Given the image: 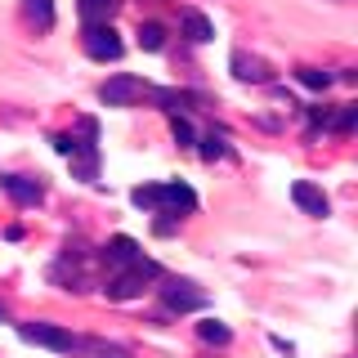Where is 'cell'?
Segmentation results:
<instances>
[{
	"label": "cell",
	"instance_id": "6da1fadb",
	"mask_svg": "<svg viewBox=\"0 0 358 358\" xmlns=\"http://www.w3.org/2000/svg\"><path fill=\"white\" fill-rule=\"evenodd\" d=\"M18 336H22V341H31V345H45V350H59V354L81 350V336H72V331L54 327V322H22Z\"/></svg>",
	"mask_w": 358,
	"mask_h": 358
},
{
	"label": "cell",
	"instance_id": "7a4b0ae2",
	"mask_svg": "<svg viewBox=\"0 0 358 358\" xmlns=\"http://www.w3.org/2000/svg\"><path fill=\"white\" fill-rule=\"evenodd\" d=\"M157 273H162V268H157L152 260H139V264H130L121 278H112V282H108V300H130V296H139V291L148 287Z\"/></svg>",
	"mask_w": 358,
	"mask_h": 358
},
{
	"label": "cell",
	"instance_id": "3957f363",
	"mask_svg": "<svg viewBox=\"0 0 358 358\" xmlns=\"http://www.w3.org/2000/svg\"><path fill=\"white\" fill-rule=\"evenodd\" d=\"M85 54L90 59H99V63H112V59H121V41H117V31H112V22H85Z\"/></svg>",
	"mask_w": 358,
	"mask_h": 358
},
{
	"label": "cell",
	"instance_id": "277c9868",
	"mask_svg": "<svg viewBox=\"0 0 358 358\" xmlns=\"http://www.w3.org/2000/svg\"><path fill=\"white\" fill-rule=\"evenodd\" d=\"M143 94H148V85H143L139 76H112V81H103V90H99V99H103L108 108H126Z\"/></svg>",
	"mask_w": 358,
	"mask_h": 358
},
{
	"label": "cell",
	"instance_id": "5b68a950",
	"mask_svg": "<svg viewBox=\"0 0 358 358\" xmlns=\"http://www.w3.org/2000/svg\"><path fill=\"white\" fill-rule=\"evenodd\" d=\"M291 201H296V206L305 210V215H318V220H322V215L331 210V206H327V193H322L318 184H309V179H300V184H291Z\"/></svg>",
	"mask_w": 358,
	"mask_h": 358
},
{
	"label": "cell",
	"instance_id": "8992f818",
	"mask_svg": "<svg viewBox=\"0 0 358 358\" xmlns=\"http://www.w3.org/2000/svg\"><path fill=\"white\" fill-rule=\"evenodd\" d=\"M162 300H166V309H179V313L206 305V296H201V291H193V282H166V287H162Z\"/></svg>",
	"mask_w": 358,
	"mask_h": 358
},
{
	"label": "cell",
	"instance_id": "52a82bcc",
	"mask_svg": "<svg viewBox=\"0 0 358 358\" xmlns=\"http://www.w3.org/2000/svg\"><path fill=\"white\" fill-rule=\"evenodd\" d=\"M157 206H166V210H197V193L188 184H157Z\"/></svg>",
	"mask_w": 358,
	"mask_h": 358
},
{
	"label": "cell",
	"instance_id": "ba28073f",
	"mask_svg": "<svg viewBox=\"0 0 358 358\" xmlns=\"http://www.w3.org/2000/svg\"><path fill=\"white\" fill-rule=\"evenodd\" d=\"M233 76H238V81L264 85V81H268V63L255 59V54H246V50H238V54H233Z\"/></svg>",
	"mask_w": 358,
	"mask_h": 358
},
{
	"label": "cell",
	"instance_id": "9c48e42d",
	"mask_svg": "<svg viewBox=\"0 0 358 358\" xmlns=\"http://www.w3.org/2000/svg\"><path fill=\"white\" fill-rule=\"evenodd\" d=\"M0 188H5V193L14 197L18 206H36V201H41V184H36V179H22V175H5V179H0Z\"/></svg>",
	"mask_w": 358,
	"mask_h": 358
},
{
	"label": "cell",
	"instance_id": "30bf717a",
	"mask_svg": "<svg viewBox=\"0 0 358 358\" xmlns=\"http://www.w3.org/2000/svg\"><path fill=\"white\" fill-rule=\"evenodd\" d=\"M103 260H108V264H126V268H130V264H139L143 255H139V242L121 233V238H112V242L103 246Z\"/></svg>",
	"mask_w": 358,
	"mask_h": 358
},
{
	"label": "cell",
	"instance_id": "8fae6325",
	"mask_svg": "<svg viewBox=\"0 0 358 358\" xmlns=\"http://www.w3.org/2000/svg\"><path fill=\"white\" fill-rule=\"evenodd\" d=\"M179 22H184V36H188V41H197V45L215 36L210 18H206V14H197V9H184V18H179Z\"/></svg>",
	"mask_w": 358,
	"mask_h": 358
},
{
	"label": "cell",
	"instance_id": "7c38bea8",
	"mask_svg": "<svg viewBox=\"0 0 358 358\" xmlns=\"http://www.w3.org/2000/svg\"><path fill=\"white\" fill-rule=\"evenodd\" d=\"M72 143H76V139H72ZM67 157H72V171L81 175V179H94V171H99V157H94V143H76V148L67 152Z\"/></svg>",
	"mask_w": 358,
	"mask_h": 358
},
{
	"label": "cell",
	"instance_id": "4fadbf2b",
	"mask_svg": "<svg viewBox=\"0 0 358 358\" xmlns=\"http://www.w3.org/2000/svg\"><path fill=\"white\" fill-rule=\"evenodd\" d=\"M121 9V0H81V18L85 22H108Z\"/></svg>",
	"mask_w": 358,
	"mask_h": 358
},
{
	"label": "cell",
	"instance_id": "5bb4252c",
	"mask_svg": "<svg viewBox=\"0 0 358 358\" xmlns=\"http://www.w3.org/2000/svg\"><path fill=\"white\" fill-rule=\"evenodd\" d=\"M197 336H201L206 345H229V327H224V322H215V318H210V322H197Z\"/></svg>",
	"mask_w": 358,
	"mask_h": 358
},
{
	"label": "cell",
	"instance_id": "9a60e30c",
	"mask_svg": "<svg viewBox=\"0 0 358 358\" xmlns=\"http://www.w3.org/2000/svg\"><path fill=\"white\" fill-rule=\"evenodd\" d=\"M139 45H143L148 54H157V50L166 45V31L157 27V22H143V27H139Z\"/></svg>",
	"mask_w": 358,
	"mask_h": 358
},
{
	"label": "cell",
	"instance_id": "2e32d148",
	"mask_svg": "<svg viewBox=\"0 0 358 358\" xmlns=\"http://www.w3.org/2000/svg\"><path fill=\"white\" fill-rule=\"evenodd\" d=\"M296 76H300V85H309V90H327V85H331V76L318 72V67H300Z\"/></svg>",
	"mask_w": 358,
	"mask_h": 358
},
{
	"label": "cell",
	"instance_id": "e0dca14e",
	"mask_svg": "<svg viewBox=\"0 0 358 358\" xmlns=\"http://www.w3.org/2000/svg\"><path fill=\"white\" fill-rule=\"evenodd\" d=\"M27 9H31V18H36L41 27H54V5L50 0H27Z\"/></svg>",
	"mask_w": 358,
	"mask_h": 358
},
{
	"label": "cell",
	"instance_id": "ac0fdd59",
	"mask_svg": "<svg viewBox=\"0 0 358 358\" xmlns=\"http://www.w3.org/2000/svg\"><path fill=\"white\" fill-rule=\"evenodd\" d=\"M229 148H224V139L220 134H206V139H201V157H206V162H215V157H224Z\"/></svg>",
	"mask_w": 358,
	"mask_h": 358
},
{
	"label": "cell",
	"instance_id": "d6986e66",
	"mask_svg": "<svg viewBox=\"0 0 358 358\" xmlns=\"http://www.w3.org/2000/svg\"><path fill=\"white\" fill-rule=\"evenodd\" d=\"M134 206H157V184H143V188H134L130 193Z\"/></svg>",
	"mask_w": 358,
	"mask_h": 358
},
{
	"label": "cell",
	"instance_id": "ffe728a7",
	"mask_svg": "<svg viewBox=\"0 0 358 358\" xmlns=\"http://www.w3.org/2000/svg\"><path fill=\"white\" fill-rule=\"evenodd\" d=\"M171 130H175V139H179V143H193V126H188L184 117H175V121H171Z\"/></svg>",
	"mask_w": 358,
	"mask_h": 358
},
{
	"label": "cell",
	"instance_id": "44dd1931",
	"mask_svg": "<svg viewBox=\"0 0 358 358\" xmlns=\"http://www.w3.org/2000/svg\"><path fill=\"white\" fill-rule=\"evenodd\" d=\"M354 121H358V108H345L341 117H331V126L336 130H354Z\"/></svg>",
	"mask_w": 358,
	"mask_h": 358
},
{
	"label": "cell",
	"instance_id": "7402d4cb",
	"mask_svg": "<svg viewBox=\"0 0 358 358\" xmlns=\"http://www.w3.org/2000/svg\"><path fill=\"white\" fill-rule=\"evenodd\" d=\"M99 358H126V350H117V345H90Z\"/></svg>",
	"mask_w": 358,
	"mask_h": 358
},
{
	"label": "cell",
	"instance_id": "603a6c76",
	"mask_svg": "<svg viewBox=\"0 0 358 358\" xmlns=\"http://www.w3.org/2000/svg\"><path fill=\"white\" fill-rule=\"evenodd\" d=\"M50 143H54V148H59L63 157H67V152H72V148H76V143H72V139H67V134H54V139H50Z\"/></svg>",
	"mask_w": 358,
	"mask_h": 358
},
{
	"label": "cell",
	"instance_id": "cb8c5ba5",
	"mask_svg": "<svg viewBox=\"0 0 358 358\" xmlns=\"http://www.w3.org/2000/svg\"><path fill=\"white\" fill-rule=\"evenodd\" d=\"M5 318H9V309H5V305H0V322H5Z\"/></svg>",
	"mask_w": 358,
	"mask_h": 358
}]
</instances>
